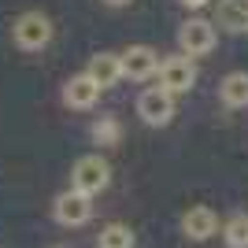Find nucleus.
<instances>
[{
  "label": "nucleus",
  "instance_id": "obj_15",
  "mask_svg": "<svg viewBox=\"0 0 248 248\" xmlns=\"http://www.w3.org/2000/svg\"><path fill=\"white\" fill-rule=\"evenodd\" d=\"M134 245H137L134 230L123 226V222H108L100 230V237H96V248H134Z\"/></svg>",
  "mask_w": 248,
  "mask_h": 248
},
{
  "label": "nucleus",
  "instance_id": "obj_4",
  "mask_svg": "<svg viewBox=\"0 0 248 248\" xmlns=\"http://www.w3.org/2000/svg\"><path fill=\"white\" fill-rule=\"evenodd\" d=\"M197 85V63L189 60V56H167L159 63V89L170 96L178 93H189Z\"/></svg>",
  "mask_w": 248,
  "mask_h": 248
},
{
  "label": "nucleus",
  "instance_id": "obj_8",
  "mask_svg": "<svg viewBox=\"0 0 248 248\" xmlns=\"http://www.w3.org/2000/svg\"><path fill=\"white\" fill-rule=\"evenodd\" d=\"M100 85L93 82V78H89V74H71V78H67V82H63V104H67V108H74V111H89V108H93L96 100H100Z\"/></svg>",
  "mask_w": 248,
  "mask_h": 248
},
{
  "label": "nucleus",
  "instance_id": "obj_3",
  "mask_svg": "<svg viewBox=\"0 0 248 248\" xmlns=\"http://www.w3.org/2000/svg\"><path fill=\"white\" fill-rule=\"evenodd\" d=\"M52 218L60 222V226H85L89 218H93V197H85L78 189H63L60 197L52 200Z\"/></svg>",
  "mask_w": 248,
  "mask_h": 248
},
{
  "label": "nucleus",
  "instance_id": "obj_2",
  "mask_svg": "<svg viewBox=\"0 0 248 248\" xmlns=\"http://www.w3.org/2000/svg\"><path fill=\"white\" fill-rule=\"evenodd\" d=\"M108 186H111V167H108V159H100L96 152L74 159L71 189H78V193H85V197H96V193H104Z\"/></svg>",
  "mask_w": 248,
  "mask_h": 248
},
{
  "label": "nucleus",
  "instance_id": "obj_18",
  "mask_svg": "<svg viewBox=\"0 0 248 248\" xmlns=\"http://www.w3.org/2000/svg\"><path fill=\"white\" fill-rule=\"evenodd\" d=\"M52 248H67V245H52Z\"/></svg>",
  "mask_w": 248,
  "mask_h": 248
},
{
  "label": "nucleus",
  "instance_id": "obj_7",
  "mask_svg": "<svg viewBox=\"0 0 248 248\" xmlns=\"http://www.w3.org/2000/svg\"><path fill=\"white\" fill-rule=\"evenodd\" d=\"M137 115H141V123L145 126H170V119H174V96L163 93L159 85H152V89H145V93L137 96Z\"/></svg>",
  "mask_w": 248,
  "mask_h": 248
},
{
  "label": "nucleus",
  "instance_id": "obj_5",
  "mask_svg": "<svg viewBox=\"0 0 248 248\" xmlns=\"http://www.w3.org/2000/svg\"><path fill=\"white\" fill-rule=\"evenodd\" d=\"M218 33H215V22L207 19H186L182 22V30H178V48H182V56H207V52L215 48Z\"/></svg>",
  "mask_w": 248,
  "mask_h": 248
},
{
  "label": "nucleus",
  "instance_id": "obj_17",
  "mask_svg": "<svg viewBox=\"0 0 248 248\" xmlns=\"http://www.w3.org/2000/svg\"><path fill=\"white\" fill-rule=\"evenodd\" d=\"M104 4H108V8H126L130 0H104Z\"/></svg>",
  "mask_w": 248,
  "mask_h": 248
},
{
  "label": "nucleus",
  "instance_id": "obj_14",
  "mask_svg": "<svg viewBox=\"0 0 248 248\" xmlns=\"http://www.w3.org/2000/svg\"><path fill=\"white\" fill-rule=\"evenodd\" d=\"M222 245L226 248H248V215L245 211H233L222 222Z\"/></svg>",
  "mask_w": 248,
  "mask_h": 248
},
{
  "label": "nucleus",
  "instance_id": "obj_6",
  "mask_svg": "<svg viewBox=\"0 0 248 248\" xmlns=\"http://www.w3.org/2000/svg\"><path fill=\"white\" fill-rule=\"evenodd\" d=\"M119 60H123V78H134V82H148L159 74V52L152 45H130L126 52H119Z\"/></svg>",
  "mask_w": 248,
  "mask_h": 248
},
{
  "label": "nucleus",
  "instance_id": "obj_12",
  "mask_svg": "<svg viewBox=\"0 0 248 248\" xmlns=\"http://www.w3.org/2000/svg\"><path fill=\"white\" fill-rule=\"evenodd\" d=\"M218 100L226 108H248V71H230L222 82H218Z\"/></svg>",
  "mask_w": 248,
  "mask_h": 248
},
{
  "label": "nucleus",
  "instance_id": "obj_16",
  "mask_svg": "<svg viewBox=\"0 0 248 248\" xmlns=\"http://www.w3.org/2000/svg\"><path fill=\"white\" fill-rule=\"evenodd\" d=\"M182 4H186V8H193V11H200V8H207L211 0H182Z\"/></svg>",
  "mask_w": 248,
  "mask_h": 248
},
{
  "label": "nucleus",
  "instance_id": "obj_1",
  "mask_svg": "<svg viewBox=\"0 0 248 248\" xmlns=\"http://www.w3.org/2000/svg\"><path fill=\"white\" fill-rule=\"evenodd\" d=\"M11 41H15V48L22 52H41L52 45V22L48 15H41V11H22L19 19L11 22Z\"/></svg>",
  "mask_w": 248,
  "mask_h": 248
},
{
  "label": "nucleus",
  "instance_id": "obj_13",
  "mask_svg": "<svg viewBox=\"0 0 248 248\" xmlns=\"http://www.w3.org/2000/svg\"><path fill=\"white\" fill-rule=\"evenodd\" d=\"M89 137H93V145H100V148H115L123 141V123H119L115 115H100V119L89 126Z\"/></svg>",
  "mask_w": 248,
  "mask_h": 248
},
{
  "label": "nucleus",
  "instance_id": "obj_9",
  "mask_svg": "<svg viewBox=\"0 0 248 248\" xmlns=\"http://www.w3.org/2000/svg\"><path fill=\"white\" fill-rule=\"evenodd\" d=\"M182 233H186L189 241H207V237H215V233H218V215H215L207 204L189 207L186 215H182Z\"/></svg>",
  "mask_w": 248,
  "mask_h": 248
},
{
  "label": "nucleus",
  "instance_id": "obj_10",
  "mask_svg": "<svg viewBox=\"0 0 248 248\" xmlns=\"http://www.w3.org/2000/svg\"><path fill=\"white\" fill-rule=\"evenodd\" d=\"M85 74H89L100 89H111V85L123 78V60H119V52H96V56H89Z\"/></svg>",
  "mask_w": 248,
  "mask_h": 248
},
{
  "label": "nucleus",
  "instance_id": "obj_11",
  "mask_svg": "<svg viewBox=\"0 0 248 248\" xmlns=\"http://www.w3.org/2000/svg\"><path fill=\"white\" fill-rule=\"evenodd\" d=\"M215 26L226 33H248V0H218Z\"/></svg>",
  "mask_w": 248,
  "mask_h": 248
}]
</instances>
